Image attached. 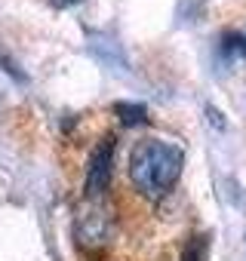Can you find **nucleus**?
<instances>
[{
	"label": "nucleus",
	"instance_id": "obj_1",
	"mask_svg": "<svg viewBox=\"0 0 246 261\" xmlns=\"http://www.w3.org/2000/svg\"><path fill=\"white\" fill-rule=\"evenodd\" d=\"M182 163H185L182 148L157 139H145L130 154V178L145 197H163L179 181Z\"/></svg>",
	"mask_w": 246,
	"mask_h": 261
},
{
	"label": "nucleus",
	"instance_id": "obj_2",
	"mask_svg": "<svg viewBox=\"0 0 246 261\" xmlns=\"http://www.w3.org/2000/svg\"><path fill=\"white\" fill-rule=\"evenodd\" d=\"M74 233H77V243L86 246V249H102L111 240V233H114V215L105 206V200H86L77 209Z\"/></svg>",
	"mask_w": 246,
	"mask_h": 261
},
{
	"label": "nucleus",
	"instance_id": "obj_3",
	"mask_svg": "<svg viewBox=\"0 0 246 261\" xmlns=\"http://www.w3.org/2000/svg\"><path fill=\"white\" fill-rule=\"evenodd\" d=\"M111 154H114V142H105L92 151L89 166H86V178H83L86 200H105V191L111 181Z\"/></svg>",
	"mask_w": 246,
	"mask_h": 261
},
{
	"label": "nucleus",
	"instance_id": "obj_4",
	"mask_svg": "<svg viewBox=\"0 0 246 261\" xmlns=\"http://www.w3.org/2000/svg\"><path fill=\"white\" fill-rule=\"evenodd\" d=\"M114 111L120 114V120H123V123H145V117H148L145 105H127V101H120Z\"/></svg>",
	"mask_w": 246,
	"mask_h": 261
},
{
	"label": "nucleus",
	"instance_id": "obj_5",
	"mask_svg": "<svg viewBox=\"0 0 246 261\" xmlns=\"http://www.w3.org/2000/svg\"><path fill=\"white\" fill-rule=\"evenodd\" d=\"M206 258V237H194L185 249V261H203Z\"/></svg>",
	"mask_w": 246,
	"mask_h": 261
},
{
	"label": "nucleus",
	"instance_id": "obj_6",
	"mask_svg": "<svg viewBox=\"0 0 246 261\" xmlns=\"http://www.w3.org/2000/svg\"><path fill=\"white\" fill-rule=\"evenodd\" d=\"M206 114H209V120H212V126H215V129H225V120H222V114H218L212 105L206 108Z\"/></svg>",
	"mask_w": 246,
	"mask_h": 261
},
{
	"label": "nucleus",
	"instance_id": "obj_7",
	"mask_svg": "<svg viewBox=\"0 0 246 261\" xmlns=\"http://www.w3.org/2000/svg\"><path fill=\"white\" fill-rule=\"evenodd\" d=\"M243 53H246V37H243Z\"/></svg>",
	"mask_w": 246,
	"mask_h": 261
}]
</instances>
